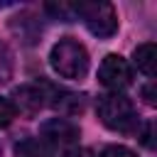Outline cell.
<instances>
[{
    "label": "cell",
    "mask_w": 157,
    "mask_h": 157,
    "mask_svg": "<svg viewBox=\"0 0 157 157\" xmlns=\"http://www.w3.org/2000/svg\"><path fill=\"white\" fill-rule=\"evenodd\" d=\"M132 59H135V66H137L142 74L155 76V61H157V47H155V42L137 44L135 52H132Z\"/></svg>",
    "instance_id": "cell-8"
},
{
    "label": "cell",
    "mask_w": 157,
    "mask_h": 157,
    "mask_svg": "<svg viewBox=\"0 0 157 157\" xmlns=\"http://www.w3.org/2000/svg\"><path fill=\"white\" fill-rule=\"evenodd\" d=\"M98 118L108 130L115 132H132L137 130V110L132 101L123 93H105L98 98Z\"/></svg>",
    "instance_id": "cell-2"
},
{
    "label": "cell",
    "mask_w": 157,
    "mask_h": 157,
    "mask_svg": "<svg viewBox=\"0 0 157 157\" xmlns=\"http://www.w3.org/2000/svg\"><path fill=\"white\" fill-rule=\"evenodd\" d=\"M15 157H54V147L49 142H44L42 137H27V140L17 142Z\"/></svg>",
    "instance_id": "cell-7"
},
{
    "label": "cell",
    "mask_w": 157,
    "mask_h": 157,
    "mask_svg": "<svg viewBox=\"0 0 157 157\" xmlns=\"http://www.w3.org/2000/svg\"><path fill=\"white\" fill-rule=\"evenodd\" d=\"M140 140H142V145H145V147H150V150L155 147V142H152V123H147V125H145V132H142V137H140Z\"/></svg>",
    "instance_id": "cell-13"
},
{
    "label": "cell",
    "mask_w": 157,
    "mask_h": 157,
    "mask_svg": "<svg viewBox=\"0 0 157 157\" xmlns=\"http://www.w3.org/2000/svg\"><path fill=\"white\" fill-rule=\"evenodd\" d=\"M49 64L52 69L61 76V78H71V81H81L88 74V52L86 47L74 39V37H61L49 54Z\"/></svg>",
    "instance_id": "cell-1"
},
{
    "label": "cell",
    "mask_w": 157,
    "mask_h": 157,
    "mask_svg": "<svg viewBox=\"0 0 157 157\" xmlns=\"http://www.w3.org/2000/svg\"><path fill=\"white\" fill-rule=\"evenodd\" d=\"M10 103L15 105L17 113L34 115V113H39V110L49 103V83H44V81L22 83V86H17V88L12 91Z\"/></svg>",
    "instance_id": "cell-5"
},
{
    "label": "cell",
    "mask_w": 157,
    "mask_h": 157,
    "mask_svg": "<svg viewBox=\"0 0 157 157\" xmlns=\"http://www.w3.org/2000/svg\"><path fill=\"white\" fill-rule=\"evenodd\" d=\"M15 115H17V110L10 103V98H0V128H7L15 120Z\"/></svg>",
    "instance_id": "cell-10"
},
{
    "label": "cell",
    "mask_w": 157,
    "mask_h": 157,
    "mask_svg": "<svg viewBox=\"0 0 157 157\" xmlns=\"http://www.w3.org/2000/svg\"><path fill=\"white\" fill-rule=\"evenodd\" d=\"M74 17L83 20L86 29L98 39H108L118 32V15L110 2H74Z\"/></svg>",
    "instance_id": "cell-3"
},
{
    "label": "cell",
    "mask_w": 157,
    "mask_h": 157,
    "mask_svg": "<svg viewBox=\"0 0 157 157\" xmlns=\"http://www.w3.org/2000/svg\"><path fill=\"white\" fill-rule=\"evenodd\" d=\"M101 157H137V155L125 145H108V147H103Z\"/></svg>",
    "instance_id": "cell-11"
},
{
    "label": "cell",
    "mask_w": 157,
    "mask_h": 157,
    "mask_svg": "<svg viewBox=\"0 0 157 157\" xmlns=\"http://www.w3.org/2000/svg\"><path fill=\"white\" fill-rule=\"evenodd\" d=\"M12 78V54L5 44H0V83H7Z\"/></svg>",
    "instance_id": "cell-9"
},
{
    "label": "cell",
    "mask_w": 157,
    "mask_h": 157,
    "mask_svg": "<svg viewBox=\"0 0 157 157\" xmlns=\"http://www.w3.org/2000/svg\"><path fill=\"white\" fill-rule=\"evenodd\" d=\"M59 157H93V155H91V150H83V147L76 145V147H71V150H64Z\"/></svg>",
    "instance_id": "cell-12"
},
{
    "label": "cell",
    "mask_w": 157,
    "mask_h": 157,
    "mask_svg": "<svg viewBox=\"0 0 157 157\" xmlns=\"http://www.w3.org/2000/svg\"><path fill=\"white\" fill-rule=\"evenodd\" d=\"M42 140L49 142L54 150L59 147L64 152V150L76 147V142H78V128L71 120H66V118H52V120H47L42 125Z\"/></svg>",
    "instance_id": "cell-6"
},
{
    "label": "cell",
    "mask_w": 157,
    "mask_h": 157,
    "mask_svg": "<svg viewBox=\"0 0 157 157\" xmlns=\"http://www.w3.org/2000/svg\"><path fill=\"white\" fill-rule=\"evenodd\" d=\"M98 81L105 88H110L113 93H120L123 88H128L132 83V69L120 54H108V56H103V61L98 66Z\"/></svg>",
    "instance_id": "cell-4"
},
{
    "label": "cell",
    "mask_w": 157,
    "mask_h": 157,
    "mask_svg": "<svg viewBox=\"0 0 157 157\" xmlns=\"http://www.w3.org/2000/svg\"><path fill=\"white\" fill-rule=\"evenodd\" d=\"M142 93H145V101H147L150 105H155V93H152V83H150V86H145V91H142Z\"/></svg>",
    "instance_id": "cell-14"
}]
</instances>
